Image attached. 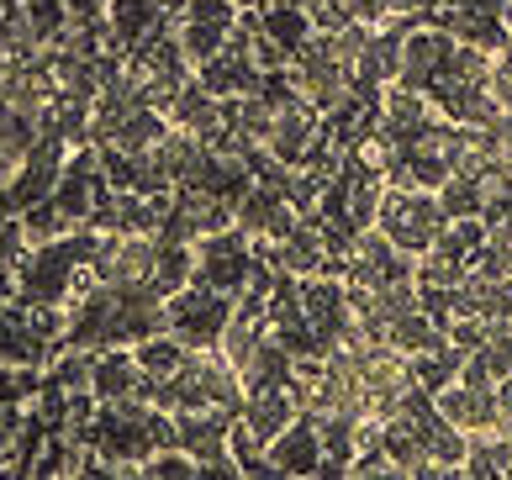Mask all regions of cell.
<instances>
[{
	"mask_svg": "<svg viewBox=\"0 0 512 480\" xmlns=\"http://www.w3.org/2000/svg\"><path fill=\"white\" fill-rule=\"evenodd\" d=\"M381 222L391 243L402 248V254H423L428 243L444 238V206L439 196H423V190H386L381 196Z\"/></svg>",
	"mask_w": 512,
	"mask_h": 480,
	"instance_id": "cell-1",
	"label": "cell"
},
{
	"mask_svg": "<svg viewBox=\"0 0 512 480\" xmlns=\"http://www.w3.org/2000/svg\"><path fill=\"white\" fill-rule=\"evenodd\" d=\"M439 417L454 422L465 438H497V428H502V396H497V386H481V380H460V375H454V386L439 391Z\"/></svg>",
	"mask_w": 512,
	"mask_h": 480,
	"instance_id": "cell-2",
	"label": "cell"
},
{
	"mask_svg": "<svg viewBox=\"0 0 512 480\" xmlns=\"http://www.w3.org/2000/svg\"><path fill=\"white\" fill-rule=\"evenodd\" d=\"M312 138H317V106L307 101V95H296V101H275L264 148H270L280 164H301V159H307V148H312Z\"/></svg>",
	"mask_w": 512,
	"mask_h": 480,
	"instance_id": "cell-3",
	"label": "cell"
},
{
	"mask_svg": "<svg viewBox=\"0 0 512 480\" xmlns=\"http://www.w3.org/2000/svg\"><path fill=\"white\" fill-rule=\"evenodd\" d=\"M43 117H32V111H16V106H0V175H11L16 164L27 159L43 138Z\"/></svg>",
	"mask_w": 512,
	"mask_h": 480,
	"instance_id": "cell-4",
	"label": "cell"
},
{
	"mask_svg": "<svg viewBox=\"0 0 512 480\" xmlns=\"http://www.w3.org/2000/svg\"><path fill=\"white\" fill-rule=\"evenodd\" d=\"M275 248H280V264H286L291 275H317L322 264H328V248H322V238L307 233V227H291Z\"/></svg>",
	"mask_w": 512,
	"mask_h": 480,
	"instance_id": "cell-5",
	"label": "cell"
}]
</instances>
